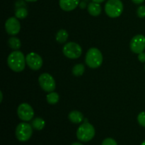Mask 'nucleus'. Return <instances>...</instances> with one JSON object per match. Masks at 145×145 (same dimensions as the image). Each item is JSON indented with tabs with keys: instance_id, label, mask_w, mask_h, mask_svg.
Instances as JSON below:
<instances>
[{
	"instance_id": "nucleus-29",
	"label": "nucleus",
	"mask_w": 145,
	"mask_h": 145,
	"mask_svg": "<svg viewBox=\"0 0 145 145\" xmlns=\"http://www.w3.org/2000/svg\"><path fill=\"white\" fill-rule=\"evenodd\" d=\"M72 145H83V144H81V143H79V142H74V143H72Z\"/></svg>"
},
{
	"instance_id": "nucleus-7",
	"label": "nucleus",
	"mask_w": 145,
	"mask_h": 145,
	"mask_svg": "<svg viewBox=\"0 0 145 145\" xmlns=\"http://www.w3.org/2000/svg\"><path fill=\"white\" fill-rule=\"evenodd\" d=\"M38 82L43 91L45 92H52L56 88V83L52 75L48 73H42L38 77Z\"/></svg>"
},
{
	"instance_id": "nucleus-2",
	"label": "nucleus",
	"mask_w": 145,
	"mask_h": 145,
	"mask_svg": "<svg viewBox=\"0 0 145 145\" xmlns=\"http://www.w3.org/2000/svg\"><path fill=\"white\" fill-rule=\"evenodd\" d=\"M103 55L96 48H91L88 50L86 54L85 62L86 65L91 69L99 67L103 63Z\"/></svg>"
},
{
	"instance_id": "nucleus-25",
	"label": "nucleus",
	"mask_w": 145,
	"mask_h": 145,
	"mask_svg": "<svg viewBox=\"0 0 145 145\" xmlns=\"http://www.w3.org/2000/svg\"><path fill=\"white\" fill-rule=\"evenodd\" d=\"M132 1L135 4H141L144 2V0H132Z\"/></svg>"
},
{
	"instance_id": "nucleus-31",
	"label": "nucleus",
	"mask_w": 145,
	"mask_h": 145,
	"mask_svg": "<svg viewBox=\"0 0 145 145\" xmlns=\"http://www.w3.org/2000/svg\"><path fill=\"white\" fill-rule=\"evenodd\" d=\"M141 145H145V140L144 142H142V143Z\"/></svg>"
},
{
	"instance_id": "nucleus-15",
	"label": "nucleus",
	"mask_w": 145,
	"mask_h": 145,
	"mask_svg": "<svg viewBox=\"0 0 145 145\" xmlns=\"http://www.w3.org/2000/svg\"><path fill=\"white\" fill-rule=\"evenodd\" d=\"M68 37H69V35H68L67 31L65 29H60L57 33L55 40L57 42L62 44L66 42V41L67 40Z\"/></svg>"
},
{
	"instance_id": "nucleus-27",
	"label": "nucleus",
	"mask_w": 145,
	"mask_h": 145,
	"mask_svg": "<svg viewBox=\"0 0 145 145\" xmlns=\"http://www.w3.org/2000/svg\"><path fill=\"white\" fill-rule=\"evenodd\" d=\"M105 0H92V1L93 2H96V3H99V4H101V3L103 2Z\"/></svg>"
},
{
	"instance_id": "nucleus-17",
	"label": "nucleus",
	"mask_w": 145,
	"mask_h": 145,
	"mask_svg": "<svg viewBox=\"0 0 145 145\" xmlns=\"http://www.w3.org/2000/svg\"><path fill=\"white\" fill-rule=\"evenodd\" d=\"M8 45L9 46L10 48L13 50H17L20 49L21 47V42L18 38H16V37H11L8 39Z\"/></svg>"
},
{
	"instance_id": "nucleus-14",
	"label": "nucleus",
	"mask_w": 145,
	"mask_h": 145,
	"mask_svg": "<svg viewBox=\"0 0 145 145\" xmlns=\"http://www.w3.org/2000/svg\"><path fill=\"white\" fill-rule=\"evenodd\" d=\"M68 119L74 124L82 123L84 120V116L81 112L78 110H72L68 114Z\"/></svg>"
},
{
	"instance_id": "nucleus-3",
	"label": "nucleus",
	"mask_w": 145,
	"mask_h": 145,
	"mask_svg": "<svg viewBox=\"0 0 145 145\" xmlns=\"http://www.w3.org/2000/svg\"><path fill=\"white\" fill-rule=\"evenodd\" d=\"M95 128L91 123L85 122L81 125L76 131V137L83 142L91 141L95 136Z\"/></svg>"
},
{
	"instance_id": "nucleus-18",
	"label": "nucleus",
	"mask_w": 145,
	"mask_h": 145,
	"mask_svg": "<svg viewBox=\"0 0 145 145\" xmlns=\"http://www.w3.org/2000/svg\"><path fill=\"white\" fill-rule=\"evenodd\" d=\"M46 100L49 104L50 105H55L59 101V94L56 92H50L48 95L46 96Z\"/></svg>"
},
{
	"instance_id": "nucleus-16",
	"label": "nucleus",
	"mask_w": 145,
	"mask_h": 145,
	"mask_svg": "<svg viewBox=\"0 0 145 145\" xmlns=\"http://www.w3.org/2000/svg\"><path fill=\"white\" fill-rule=\"evenodd\" d=\"M31 125L33 128L36 130H42L45 126V122L41 118H35L31 122Z\"/></svg>"
},
{
	"instance_id": "nucleus-30",
	"label": "nucleus",
	"mask_w": 145,
	"mask_h": 145,
	"mask_svg": "<svg viewBox=\"0 0 145 145\" xmlns=\"http://www.w3.org/2000/svg\"><path fill=\"white\" fill-rule=\"evenodd\" d=\"M25 1H28V2H35V1H37L38 0H25Z\"/></svg>"
},
{
	"instance_id": "nucleus-8",
	"label": "nucleus",
	"mask_w": 145,
	"mask_h": 145,
	"mask_svg": "<svg viewBox=\"0 0 145 145\" xmlns=\"http://www.w3.org/2000/svg\"><path fill=\"white\" fill-rule=\"evenodd\" d=\"M17 115L21 120L28 122L33 118L34 110L31 105L23 103L20 104L17 108Z\"/></svg>"
},
{
	"instance_id": "nucleus-1",
	"label": "nucleus",
	"mask_w": 145,
	"mask_h": 145,
	"mask_svg": "<svg viewBox=\"0 0 145 145\" xmlns=\"http://www.w3.org/2000/svg\"><path fill=\"white\" fill-rule=\"evenodd\" d=\"M7 63L10 69L15 72H21L25 69V57L24 53L19 50L11 52L7 58Z\"/></svg>"
},
{
	"instance_id": "nucleus-11",
	"label": "nucleus",
	"mask_w": 145,
	"mask_h": 145,
	"mask_svg": "<svg viewBox=\"0 0 145 145\" xmlns=\"http://www.w3.org/2000/svg\"><path fill=\"white\" fill-rule=\"evenodd\" d=\"M5 30L8 35H16L21 30V24L16 17L8 18L5 23Z\"/></svg>"
},
{
	"instance_id": "nucleus-6",
	"label": "nucleus",
	"mask_w": 145,
	"mask_h": 145,
	"mask_svg": "<svg viewBox=\"0 0 145 145\" xmlns=\"http://www.w3.org/2000/svg\"><path fill=\"white\" fill-rule=\"evenodd\" d=\"M62 52L66 57L69 59H77L82 55V47L74 42H69L64 45Z\"/></svg>"
},
{
	"instance_id": "nucleus-20",
	"label": "nucleus",
	"mask_w": 145,
	"mask_h": 145,
	"mask_svg": "<svg viewBox=\"0 0 145 145\" xmlns=\"http://www.w3.org/2000/svg\"><path fill=\"white\" fill-rule=\"evenodd\" d=\"M15 16L17 18L24 19V18H26L28 16V10L25 7H20L16 10Z\"/></svg>"
},
{
	"instance_id": "nucleus-22",
	"label": "nucleus",
	"mask_w": 145,
	"mask_h": 145,
	"mask_svg": "<svg viewBox=\"0 0 145 145\" xmlns=\"http://www.w3.org/2000/svg\"><path fill=\"white\" fill-rule=\"evenodd\" d=\"M137 15L139 18H144L145 17V6H140L137 9Z\"/></svg>"
},
{
	"instance_id": "nucleus-19",
	"label": "nucleus",
	"mask_w": 145,
	"mask_h": 145,
	"mask_svg": "<svg viewBox=\"0 0 145 145\" xmlns=\"http://www.w3.org/2000/svg\"><path fill=\"white\" fill-rule=\"evenodd\" d=\"M85 71V67L83 64H76L72 68V74L75 76H80L83 75Z\"/></svg>"
},
{
	"instance_id": "nucleus-9",
	"label": "nucleus",
	"mask_w": 145,
	"mask_h": 145,
	"mask_svg": "<svg viewBox=\"0 0 145 145\" xmlns=\"http://www.w3.org/2000/svg\"><path fill=\"white\" fill-rule=\"evenodd\" d=\"M130 50L135 54H140L145 50V36L143 35H137L132 38L130 43Z\"/></svg>"
},
{
	"instance_id": "nucleus-26",
	"label": "nucleus",
	"mask_w": 145,
	"mask_h": 145,
	"mask_svg": "<svg viewBox=\"0 0 145 145\" xmlns=\"http://www.w3.org/2000/svg\"><path fill=\"white\" fill-rule=\"evenodd\" d=\"M86 7V4L85 1H82V2L79 3V7L81 8H85Z\"/></svg>"
},
{
	"instance_id": "nucleus-28",
	"label": "nucleus",
	"mask_w": 145,
	"mask_h": 145,
	"mask_svg": "<svg viewBox=\"0 0 145 145\" xmlns=\"http://www.w3.org/2000/svg\"><path fill=\"white\" fill-rule=\"evenodd\" d=\"M0 96H1V99H0V102H2L3 94H2V92H1V91H0Z\"/></svg>"
},
{
	"instance_id": "nucleus-32",
	"label": "nucleus",
	"mask_w": 145,
	"mask_h": 145,
	"mask_svg": "<svg viewBox=\"0 0 145 145\" xmlns=\"http://www.w3.org/2000/svg\"><path fill=\"white\" fill-rule=\"evenodd\" d=\"M85 1H88V0H85Z\"/></svg>"
},
{
	"instance_id": "nucleus-23",
	"label": "nucleus",
	"mask_w": 145,
	"mask_h": 145,
	"mask_svg": "<svg viewBox=\"0 0 145 145\" xmlns=\"http://www.w3.org/2000/svg\"><path fill=\"white\" fill-rule=\"evenodd\" d=\"M101 145H118V144L114 139L108 137V138H106L103 140Z\"/></svg>"
},
{
	"instance_id": "nucleus-21",
	"label": "nucleus",
	"mask_w": 145,
	"mask_h": 145,
	"mask_svg": "<svg viewBox=\"0 0 145 145\" xmlns=\"http://www.w3.org/2000/svg\"><path fill=\"white\" fill-rule=\"evenodd\" d=\"M137 121L142 127H145V111H142L139 113L137 116Z\"/></svg>"
},
{
	"instance_id": "nucleus-33",
	"label": "nucleus",
	"mask_w": 145,
	"mask_h": 145,
	"mask_svg": "<svg viewBox=\"0 0 145 145\" xmlns=\"http://www.w3.org/2000/svg\"><path fill=\"white\" fill-rule=\"evenodd\" d=\"M144 69H145V65H144Z\"/></svg>"
},
{
	"instance_id": "nucleus-5",
	"label": "nucleus",
	"mask_w": 145,
	"mask_h": 145,
	"mask_svg": "<svg viewBox=\"0 0 145 145\" xmlns=\"http://www.w3.org/2000/svg\"><path fill=\"white\" fill-rule=\"evenodd\" d=\"M16 137L20 142H26L33 135V127L27 123H21L17 125L15 131Z\"/></svg>"
},
{
	"instance_id": "nucleus-4",
	"label": "nucleus",
	"mask_w": 145,
	"mask_h": 145,
	"mask_svg": "<svg viewBox=\"0 0 145 145\" xmlns=\"http://www.w3.org/2000/svg\"><path fill=\"white\" fill-rule=\"evenodd\" d=\"M105 11L110 18H118L123 11V4L120 0H108L105 4Z\"/></svg>"
},
{
	"instance_id": "nucleus-13",
	"label": "nucleus",
	"mask_w": 145,
	"mask_h": 145,
	"mask_svg": "<svg viewBox=\"0 0 145 145\" xmlns=\"http://www.w3.org/2000/svg\"><path fill=\"white\" fill-rule=\"evenodd\" d=\"M88 12L92 16H98L101 13V7L100 4L96 2L89 3L87 7Z\"/></svg>"
},
{
	"instance_id": "nucleus-24",
	"label": "nucleus",
	"mask_w": 145,
	"mask_h": 145,
	"mask_svg": "<svg viewBox=\"0 0 145 145\" xmlns=\"http://www.w3.org/2000/svg\"><path fill=\"white\" fill-rule=\"evenodd\" d=\"M138 59L140 62H145V52H142L138 54Z\"/></svg>"
},
{
	"instance_id": "nucleus-12",
	"label": "nucleus",
	"mask_w": 145,
	"mask_h": 145,
	"mask_svg": "<svg viewBox=\"0 0 145 145\" xmlns=\"http://www.w3.org/2000/svg\"><path fill=\"white\" fill-rule=\"evenodd\" d=\"M79 0H59L60 8L65 11H71L79 5Z\"/></svg>"
},
{
	"instance_id": "nucleus-10",
	"label": "nucleus",
	"mask_w": 145,
	"mask_h": 145,
	"mask_svg": "<svg viewBox=\"0 0 145 145\" xmlns=\"http://www.w3.org/2000/svg\"><path fill=\"white\" fill-rule=\"evenodd\" d=\"M26 64L32 70H39L42 66V59L38 54L31 52L25 57Z\"/></svg>"
}]
</instances>
